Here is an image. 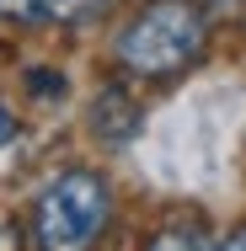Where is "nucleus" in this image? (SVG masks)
I'll return each instance as SVG.
<instances>
[{
    "label": "nucleus",
    "mask_w": 246,
    "mask_h": 251,
    "mask_svg": "<svg viewBox=\"0 0 246 251\" xmlns=\"http://www.w3.org/2000/svg\"><path fill=\"white\" fill-rule=\"evenodd\" d=\"M145 251H219V246H214L203 230H193V225H177V230H161Z\"/></svg>",
    "instance_id": "20e7f679"
},
{
    "label": "nucleus",
    "mask_w": 246,
    "mask_h": 251,
    "mask_svg": "<svg viewBox=\"0 0 246 251\" xmlns=\"http://www.w3.org/2000/svg\"><path fill=\"white\" fill-rule=\"evenodd\" d=\"M11 139H16V118H11V112H5V107H0V150H5V145H11Z\"/></svg>",
    "instance_id": "39448f33"
},
{
    "label": "nucleus",
    "mask_w": 246,
    "mask_h": 251,
    "mask_svg": "<svg viewBox=\"0 0 246 251\" xmlns=\"http://www.w3.org/2000/svg\"><path fill=\"white\" fill-rule=\"evenodd\" d=\"M91 5L97 0H0V16H16V22H75Z\"/></svg>",
    "instance_id": "7ed1b4c3"
},
{
    "label": "nucleus",
    "mask_w": 246,
    "mask_h": 251,
    "mask_svg": "<svg viewBox=\"0 0 246 251\" xmlns=\"http://www.w3.org/2000/svg\"><path fill=\"white\" fill-rule=\"evenodd\" d=\"M219 251H246V230H241V235H230V241H225Z\"/></svg>",
    "instance_id": "423d86ee"
},
{
    "label": "nucleus",
    "mask_w": 246,
    "mask_h": 251,
    "mask_svg": "<svg viewBox=\"0 0 246 251\" xmlns=\"http://www.w3.org/2000/svg\"><path fill=\"white\" fill-rule=\"evenodd\" d=\"M0 251H16V235H11L5 225H0Z\"/></svg>",
    "instance_id": "0eeeda50"
},
{
    "label": "nucleus",
    "mask_w": 246,
    "mask_h": 251,
    "mask_svg": "<svg viewBox=\"0 0 246 251\" xmlns=\"http://www.w3.org/2000/svg\"><path fill=\"white\" fill-rule=\"evenodd\" d=\"M198 53H203V16L188 0H155L118 32V59L134 75H177Z\"/></svg>",
    "instance_id": "f257e3e1"
},
{
    "label": "nucleus",
    "mask_w": 246,
    "mask_h": 251,
    "mask_svg": "<svg viewBox=\"0 0 246 251\" xmlns=\"http://www.w3.org/2000/svg\"><path fill=\"white\" fill-rule=\"evenodd\" d=\"M112 198L91 171H64L59 182L43 187V198L32 208V230H38V251H91L97 235L107 230Z\"/></svg>",
    "instance_id": "f03ea898"
}]
</instances>
